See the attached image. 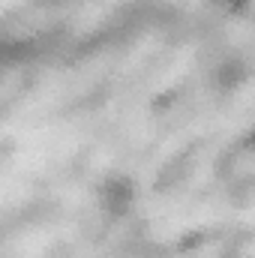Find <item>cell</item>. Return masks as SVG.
<instances>
[{
	"label": "cell",
	"mask_w": 255,
	"mask_h": 258,
	"mask_svg": "<svg viewBox=\"0 0 255 258\" xmlns=\"http://www.w3.org/2000/svg\"><path fill=\"white\" fill-rule=\"evenodd\" d=\"M129 204H132V183H129L123 174L120 177L114 174V177H108V180L99 183V207L105 213L120 216V213H126Z\"/></svg>",
	"instance_id": "1"
}]
</instances>
